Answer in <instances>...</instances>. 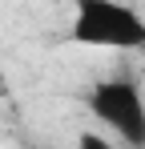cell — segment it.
<instances>
[{
  "mask_svg": "<svg viewBox=\"0 0 145 149\" xmlns=\"http://www.w3.org/2000/svg\"><path fill=\"white\" fill-rule=\"evenodd\" d=\"M77 149H121L109 133H101V129H85L81 137H77Z\"/></svg>",
  "mask_w": 145,
  "mask_h": 149,
  "instance_id": "cell-3",
  "label": "cell"
},
{
  "mask_svg": "<svg viewBox=\"0 0 145 149\" xmlns=\"http://www.w3.org/2000/svg\"><path fill=\"white\" fill-rule=\"evenodd\" d=\"M69 36L89 49L133 52V49H145V16L117 0H77Z\"/></svg>",
  "mask_w": 145,
  "mask_h": 149,
  "instance_id": "cell-1",
  "label": "cell"
},
{
  "mask_svg": "<svg viewBox=\"0 0 145 149\" xmlns=\"http://www.w3.org/2000/svg\"><path fill=\"white\" fill-rule=\"evenodd\" d=\"M89 113L125 149H145V93L129 77H109L89 89Z\"/></svg>",
  "mask_w": 145,
  "mask_h": 149,
  "instance_id": "cell-2",
  "label": "cell"
}]
</instances>
